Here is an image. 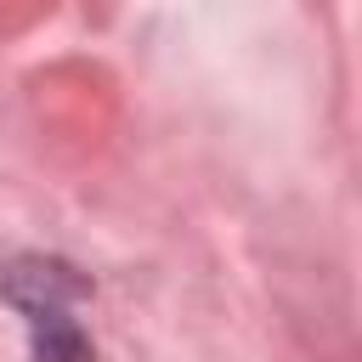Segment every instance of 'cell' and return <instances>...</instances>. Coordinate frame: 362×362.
I'll return each instance as SVG.
<instances>
[{"mask_svg": "<svg viewBox=\"0 0 362 362\" xmlns=\"http://www.w3.org/2000/svg\"><path fill=\"white\" fill-rule=\"evenodd\" d=\"M74 277H62V266H11L6 272V294L11 305L28 317L34 328V356L40 362H85V334L79 322L68 317V300H74Z\"/></svg>", "mask_w": 362, "mask_h": 362, "instance_id": "1", "label": "cell"}]
</instances>
